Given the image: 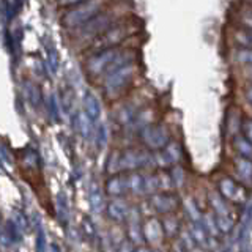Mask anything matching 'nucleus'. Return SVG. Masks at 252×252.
<instances>
[{"mask_svg": "<svg viewBox=\"0 0 252 252\" xmlns=\"http://www.w3.org/2000/svg\"><path fill=\"white\" fill-rule=\"evenodd\" d=\"M142 142L152 150H162L170 142L169 131L162 125H148L140 132Z\"/></svg>", "mask_w": 252, "mask_h": 252, "instance_id": "nucleus-1", "label": "nucleus"}, {"mask_svg": "<svg viewBox=\"0 0 252 252\" xmlns=\"http://www.w3.org/2000/svg\"><path fill=\"white\" fill-rule=\"evenodd\" d=\"M148 164H155L152 155L139 150H126L120 155V170H137Z\"/></svg>", "mask_w": 252, "mask_h": 252, "instance_id": "nucleus-2", "label": "nucleus"}, {"mask_svg": "<svg viewBox=\"0 0 252 252\" xmlns=\"http://www.w3.org/2000/svg\"><path fill=\"white\" fill-rule=\"evenodd\" d=\"M218 189H219V194L222 195L227 202H235V203L246 202V191H244V188L236 183L230 177L220 178L218 183Z\"/></svg>", "mask_w": 252, "mask_h": 252, "instance_id": "nucleus-3", "label": "nucleus"}, {"mask_svg": "<svg viewBox=\"0 0 252 252\" xmlns=\"http://www.w3.org/2000/svg\"><path fill=\"white\" fill-rule=\"evenodd\" d=\"M150 203L158 213H172L178 207V199L175 194H170L169 191H162V192H155L150 197Z\"/></svg>", "mask_w": 252, "mask_h": 252, "instance_id": "nucleus-4", "label": "nucleus"}, {"mask_svg": "<svg viewBox=\"0 0 252 252\" xmlns=\"http://www.w3.org/2000/svg\"><path fill=\"white\" fill-rule=\"evenodd\" d=\"M158 159H155V164H161V165H177L181 158H183V152H181V147L175 142H169L162 150H159V153L156 155Z\"/></svg>", "mask_w": 252, "mask_h": 252, "instance_id": "nucleus-5", "label": "nucleus"}, {"mask_svg": "<svg viewBox=\"0 0 252 252\" xmlns=\"http://www.w3.org/2000/svg\"><path fill=\"white\" fill-rule=\"evenodd\" d=\"M106 213L114 222H125L129 218L131 211L126 200H123L122 197H114L112 200H109L106 203Z\"/></svg>", "mask_w": 252, "mask_h": 252, "instance_id": "nucleus-6", "label": "nucleus"}, {"mask_svg": "<svg viewBox=\"0 0 252 252\" xmlns=\"http://www.w3.org/2000/svg\"><path fill=\"white\" fill-rule=\"evenodd\" d=\"M132 74V66L131 65H122L118 66L112 71V74L107 77V89L112 90V92H117L123 89V87L129 82V77Z\"/></svg>", "mask_w": 252, "mask_h": 252, "instance_id": "nucleus-7", "label": "nucleus"}, {"mask_svg": "<svg viewBox=\"0 0 252 252\" xmlns=\"http://www.w3.org/2000/svg\"><path fill=\"white\" fill-rule=\"evenodd\" d=\"M142 230H144V240L148 244H158L164 236L162 222L156 218L147 219L145 222L142 224Z\"/></svg>", "mask_w": 252, "mask_h": 252, "instance_id": "nucleus-8", "label": "nucleus"}, {"mask_svg": "<svg viewBox=\"0 0 252 252\" xmlns=\"http://www.w3.org/2000/svg\"><path fill=\"white\" fill-rule=\"evenodd\" d=\"M32 227L35 230V252H46L47 251V238L43 227V219L38 213H33V216L30 219Z\"/></svg>", "mask_w": 252, "mask_h": 252, "instance_id": "nucleus-9", "label": "nucleus"}, {"mask_svg": "<svg viewBox=\"0 0 252 252\" xmlns=\"http://www.w3.org/2000/svg\"><path fill=\"white\" fill-rule=\"evenodd\" d=\"M89 202L93 213H101L104 210V192L96 181H92L89 188Z\"/></svg>", "mask_w": 252, "mask_h": 252, "instance_id": "nucleus-10", "label": "nucleus"}, {"mask_svg": "<svg viewBox=\"0 0 252 252\" xmlns=\"http://www.w3.org/2000/svg\"><path fill=\"white\" fill-rule=\"evenodd\" d=\"M126 191H128L126 175H114L106 181V192L110 197H122Z\"/></svg>", "mask_w": 252, "mask_h": 252, "instance_id": "nucleus-11", "label": "nucleus"}, {"mask_svg": "<svg viewBox=\"0 0 252 252\" xmlns=\"http://www.w3.org/2000/svg\"><path fill=\"white\" fill-rule=\"evenodd\" d=\"M235 167L238 172V177L244 181V183L252 185V159L249 158H236L235 159Z\"/></svg>", "mask_w": 252, "mask_h": 252, "instance_id": "nucleus-12", "label": "nucleus"}, {"mask_svg": "<svg viewBox=\"0 0 252 252\" xmlns=\"http://www.w3.org/2000/svg\"><path fill=\"white\" fill-rule=\"evenodd\" d=\"M129 224H128V238L132 244L136 246H140L142 243H145L144 240V230H142V222L139 220V218H128Z\"/></svg>", "mask_w": 252, "mask_h": 252, "instance_id": "nucleus-13", "label": "nucleus"}, {"mask_svg": "<svg viewBox=\"0 0 252 252\" xmlns=\"http://www.w3.org/2000/svg\"><path fill=\"white\" fill-rule=\"evenodd\" d=\"M55 205H57V216L59 220L65 225L69 220V202H68V194L65 191H60L55 199Z\"/></svg>", "mask_w": 252, "mask_h": 252, "instance_id": "nucleus-14", "label": "nucleus"}, {"mask_svg": "<svg viewBox=\"0 0 252 252\" xmlns=\"http://www.w3.org/2000/svg\"><path fill=\"white\" fill-rule=\"evenodd\" d=\"M126 183H128V189L134 194L145 192V175L139 172H131L129 175H126Z\"/></svg>", "mask_w": 252, "mask_h": 252, "instance_id": "nucleus-15", "label": "nucleus"}, {"mask_svg": "<svg viewBox=\"0 0 252 252\" xmlns=\"http://www.w3.org/2000/svg\"><path fill=\"white\" fill-rule=\"evenodd\" d=\"M208 200H210V205H211V210L215 211L216 216H227V215H230L227 200L219 192H211Z\"/></svg>", "mask_w": 252, "mask_h": 252, "instance_id": "nucleus-16", "label": "nucleus"}, {"mask_svg": "<svg viewBox=\"0 0 252 252\" xmlns=\"http://www.w3.org/2000/svg\"><path fill=\"white\" fill-rule=\"evenodd\" d=\"M84 104H85V114L90 120H98L99 115H101V106H99V101L93 96V94H87L85 99H84Z\"/></svg>", "mask_w": 252, "mask_h": 252, "instance_id": "nucleus-17", "label": "nucleus"}, {"mask_svg": "<svg viewBox=\"0 0 252 252\" xmlns=\"http://www.w3.org/2000/svg\"><path fill=\"white\" fill-rule=\"evenodd\" d=\"M5 233H6V238L10 241V244H14V243H21L22 238H24V230L22 228L14 222L13 219L6 220L5 224Z\"/></svg>", "mask_w": 252, "mask_h": 252, "instance_id": "nucleus-18", "label": "nucleus"}, {"mask_svg": "<svg viewBox=\"0 0 252 252\" xmlns=\"http://www.w3.org/2000/svg\"><path fill=\"white\" fill-rule=\"evenodd\" d=\"M189 235H191V238L194 240V243L197 244V246H205L207 244V241H208V233H207V230L203 228V225H202V222L199 220V222H192V225H191V232H189Z\"/></svg>", "mask_w": 252, "mask_h": 252, "instance_id": "nucleus-19", "label": "nucleus"}, {"mask_svg": "<svg viewBox=\"0 0 252 252\" xmlns=\"http://www.w3.org/2000/svg\"><path fill=\"white\" fill-rule=\"evenodd\" d=\"M162 222V230H164V235L172 238V236H177L178 232H180V220L178 218L175 216H165Z\"/></svg>", "mask_w": 252, "mask_h": 252, "instance_id": "nucleus-20", "label": "nucleus"}, {"mask_svg": "<svg viewBox=\"0 0 252 252\" xmlns=\"http://www.w3.org/2000/svg\"><path fill=\"white\" fill-rule=\"evenodd\" d=\"M233 144H235V148H236V152H238L243 158H252V144L246 139V137H243V136H236L235 140H233Z\"/></svg>", "mask_w": 252, "mask_h": 252, "instance_id": "nucleus-21", "label": "nucleus"}, {"mask_svg": "<svg viewBox=\"0 0 252 252\" xmlns=\"http://www.w3.org/2000/svg\"><path fill=\"white\" fill-rule=\"evenodd\" d=\"M215 222H216V227H218V230L219 232H222V233H228L233 228V219L230 218V215H227V216H216L215 215Z\"/></svg>", "mask_w": 252, "mask_h": 252, "instance_id": "nucleus-22", "label": "nucleus"}, {"mask_svg": "<svg viewBox=\"0 0 252 252\" xmlns=\"http://www.w3.org/2000/svg\"><path fill=\"white\" fill-rule=\"evenodd\" d=\"M251 220H252V208H249V211L246 213V216H244V219H243V224H241V228H240V235H238V243L240 244H243L244 241L248 240Z\"/></svg>", "mask_w": 252, "mask_h": 252, "instance_id": "nucleus-23", "label": "nucleus"}, {"mask_svg": "<svg viewBox=\"0 0 252 252\" xmlns=\"http://www.w3.org/2000/svg\"><path fill=\"white\" fill-rule=\"evenodd\" d=\"M185 208H186V215L189 216V219L192 220V222H199L200 220V213H199V207H197V203L189 199L185 202Z\"/></svg>", "mask_w": 252, "mask_h": 252, "instance_id": "nucleus-24", "label": "nucleus"}, {"mask_svg": "<svg viewBox=\"0 0 252 252\" xmlns=\"http://www.w3.org/2000/svg\"><path fill=\"white\" fill-rule=\"evenodd\" d=\"M170 177H172L173 186L175 188H181L185 185V170H183V167H180V165H173Z\"/></svg>", "mask_w": 252, "mask_h": 252, "instance_id": "nucleus-25", "label": "nucleus"}, {"mask_svg": "<svg viewBox=\"0 0 252 252\" xmlns=\"http://www.w3.org/2000/svg\"><path fill=\"white\" fill-rule=\"evenodd\" d=\"M79 132L82 134L84 137H89L90 134H92V120L87 115H81L79 117Z\"/></svg>", "mask_w": 252, "mask_h": 252, "instance_id": "nucleus-26", "label": "nucleus"}, {"mask_svg": "<svg viewBox=\"0 0 252 252\" xmlns=\"http://www.w3.org/2000/svg\"><path fill=\"white\" fill-rule=\"evenodd\" d=\"M238 62L243 63V65H248L252 68V49H249V47H243V49L238 51Z\"/></svg>", "mask_w": 252, "mask_h": 252, "instance_id": "nucleus-27", "label": "nucleus"}, {"mask_svg": "<svg viewBox=\"0 0 252 252\" xmlns=\"http://www.w3.org/2000/svg\"><path fill=\"white\" fill-rule=\"evenodd\" d=\"M82 228H84V233L89 236V238H94V233H96V230H94V225L90 220V218H84Z\"/></svg>", "mask_w": 252, "mask_h": 252, "instance_id": "nucleus-28", "label": "nucleus"}, {"mask_svg": "<svg viewBox=\"0 0 252 252\" xmlns=\"http://www.w3.org/2000/svg\"><path fill=\"white\" fill-rule=\"evenodd\" d=\"M241 129H243V137H246L252 144V120H251V118H248V120L243 122Z\"/></svg>", "mask_w": 252, "mask_h": 252, "instance_id": "nucleus-29", "label": "nucleus"}, {"mask_svg": "<svg viewBox=\"0 0 252 252\" xmlns=\"http://www.w3.org/2000/svg\"><path fill=\"white\" fill-rule=\"evenodd\" d=\"M238 39H240V43H241L244 47H249V49H252V32H251V30L240 33V35H238Z\"/></svg>", "mask_w": 252, "mask_h": 252, "instance_id": "nucleus-30", "label": "nucleus"}, {"mask_svg": "<svg viewBox=\"0 0 252 252\" xmlns=\"http://www.w3.org/2000/svg\"><path fill=\"white\" fill-rule=\"evenodd\" d=\"M107 140V132H106V126H99L98 128V132H96V142H98V147L102 148Z\"/></svg>", "mask_w": 252, "mask_h": 252, "instance_id": "nucleus-31", "label": "nucleus"}, {"mask_svg": "<svg viewBox=\"0 0 252 252\" xmlns=\"http://www.w3.org/2000/svg\"><path fill=\"white\" fill-rule=\"evenodd\" d=\"M134 244L128 240V241H123L120 246L117 248V252H134Z\"/></svg>", "mask_w": 252, "mask_h": 252, "instance_id": "nucleus-32", "label": "nucleus"}, {"mask_svg": "<svg viewBox=\"0 0 252 252\" xmlns=\"http://www.w3.org/2000/svg\"><path fill=\"white\" fill-rule=\"evenodd\" d=\"M134 252H153V251L150 249L148 246H142V244H140V246H137L136 249H134Z\"/></svg>", "mask_w": 252, "mask_h": 252, "instance_id": "nucleus-33", "label": "nucleus"}, {"mask_svg": "<svg viewBox=\"0 0 252 252\" xmlns=\"http://www.w3.org/2000/svg\"><path fill=\"white\" fill-rule=\"evenodd\" d=\"M246 99L252 104V85H249L248 89H246Z\"/></svg>", "mask_w": 252, "mask_h": 252, "instance_id": "nucleus-34", "label": "nucleus"}, {"mask_svg": "<svg viewBox=\"0 0 252 252\" xmlns=\"http://www.w3.org/2000/svg\"><path fill=\"white\" fill-rule=\"evenodd\" d=\"M189 252H205L200 246H195L194 249H191V251H189Z\"/></svg>", "mask_w": 252, "mask_h": 252, "instance_id": "nucleus-35", "label": "nucleus"}, {"mask_svg": "<svg viewBox=\"0 0 252 252\" xmlns=\"http://www.w3.org/2000/svg\"><path fill=\"white\" fill-rule=\"evenodd\" d=\"M51 252H62V251H60V248L57 246V244H54L52 249H51Z\"/></svg>", "mask_w": 252, "mask_h": 252, "instance_id": "nucleus-36", "label": "nucleus"}, {"mask_svg": "<svg viewBox=\"0 0 252 252\" xmlns=\"http://www.w3.org/2000/svg\"><path fill=\"white\" fill-rule=\"evenodd\" d=\"M249 74H251V77H252V68L249 69Z\"/></svg>", "mask_w": 252, "mask_h": 252, "instance_id": "nucleus-37", "label": "nucleus"}]
</instances>
